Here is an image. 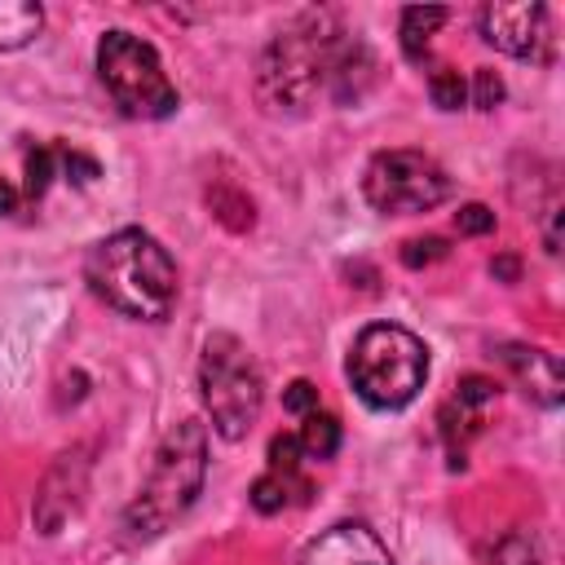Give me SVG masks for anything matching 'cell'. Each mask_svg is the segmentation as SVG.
Returning <instances> with one entry per match:
<instances>
[{"instance_id": "cell-1", "label": "cell", "mask_w": 565, "mask_h": 565, "mask_svg": "<svg viewBox=\"0 0 565 565\" xmlns=\"http://www.w3.org/2000/svg\"><path fill=\"white\" fill-rule=\"evenodd\" d=\"M84 278L93 296L119 309L124 318L163 322L177 305V260L146 230H115L110 238L93 243Z\"/></svg>"}, {"instance_id": "cell-2", "label": "cell", "mask_w": 565, "mask_h": 565, "mask_svg": "<svg viewBox=\"0 0 565 565\" xmlns=\"http://www.w3.org/2000/svg\"><path fill=\"white\" fill-rule=\"evenodd\" d=\"M203 477H207V424L181 419L159 441L150 477L141 481L137 499L124 508V539L128 543L159 539L172 521L190 512V503L203 490Z\"/></svg>"}, {"instance_id": "cell-3", "label": "cell", "mask_w": 565, "mask_h": 565, "mask_svg": "<svg viewBox=\"0 0 565 565\" xmlns=\"http://www.w3.org/2000/svg\"><path fill=\"white\" fill-rule=\"evenodd\" d=\"M344 31L331 26L327 13H300L287 31H278L260 57L256 93L269 110H305L322 88H331Z\"/></svg>"}, {"instance_id": "cell-4", "label": "cell", "mask_w": 565, "mask_h": 565, "mask_svg": "<svg viewBox=\"0 0 565 565\" xmlns=\"http://www.w3.org/2000/svg\"><path fill=\"white\" fill-rule=\"evenodd\" d=\"M344 371L366 406L402 411L406 402L419 397V388L428 380V349L415 331H406L397 322H371L358 331Z\"/></svg>"}, {"instance_id": "cell-5", "label": "cell", "mask_w": 565, "mask_h": 565, "mask_svg": "<svg viewBox=\"0 0 565 565\" xmlns=\"http://www.w3.org/2000/svg\"><path fill=\"white\" fill-rule=\"evenodd\" d=\"M199 397H203V411L212 419V433L225 441H238L256 424L260 402H265V375L238 335L216 331L203 340Z\"/></svg>"}, {"instance_id": "cell-6", "label": "cell", "mask_w": 565, "mask_h": 565, "mask_svg": "<svg viewBox=\"0 0 565 565\" xmlns=\"http://www.w3.org/2000/svg\"><path fill=\"white\" fill-rule=\"evenodd\" d=\"M97 75L128 119H168L177 110V88L154 44H146L141 35L106 31L97 44Z\"/></svg>"}, {"instance_id": "cell-7", "label": "cell", "mask_w": 565, "mask_h": 565, "mask_svg": "<svg viewBox=\"0 0 565 565\" xmlns=\"http://www.w3.org/2000/svg\"><path fill=\"white\" fill-rule=\"evenodd\" d=\"M450 190H455L450 172L424 150H380L362 177L366 203L375 212H393V216L433 212L437 203L450 199Z\"/></svg>"}, {"instance_id": "cell-8", "label": "cell", "mask_w": 565, "mask_h": 565, "mask_svg": "<svg viewBox=\"0 0 565 565\" xmlns=\"http://www.w3.org/2000/svg\"><path fill=\"white\" fill-rule=\"evenodd\" d=\"M477 26L481 40L508 57H530V62L552 57V26L543 4H481Z\"/></svg>"}, {"instance_id": "cell-9", "label": "cell", "mask_w": 565, "mask_h": 565, "mask_svg": "<svg viewBox=\"0 0 565 565\" xmlns=\"http://www.w3.org/2000/svg\"><path fill=\"white\" fill-rule=\"evenodd\" d=\"M499 402V384L490 375H463L455 384V393L441 402L437 411V433H441V446H446V459L450 468H463L468 463V441L486 428V415L490 406Z\"/></svg>"}, {"instance_id": "cell-10", "label": "cell", "mask_w": 565, "mask_h": 565, "mask_svg": "<svg viewBox=\"0 0 565 565\" xmlns=\"http://www.w3.org/2000/svg\"><path fill=\"white\" fill-rule=\"evenodd\" d=\"M300 565H393L380 534L362 521H335L300 552Z\"/></svg>"}, {"instance_id": "cell-11", "label": "cell", "mask_w": 565, "mask_h": 565, "mask_svg": "<svg viewBox=\"0 0 565 565\" xmlns=\"http://www.w3.org/2000/svg\"><path fill=\"white\" fill-rule=\"evenodd\" d=\"M494 358L512 371V380L525 388V397H534L539 406L561 402V362H556V353L534 349V344H499Z\"/></svg>"}, {"instance_id": "cell-12", "label": "cell", "mask_w": 565, "mask_h": 565, "mask_svg": "<svg viewBox=\"0 0 565 565\" xmlns=\"http://www.w3.org/2000/svg\"><path fill=\"white\" fill-rule=\"evenodd\" d=\"M309 494H313V486L305 472H265L252 486V508L256 512H282L291 503H309Z\"/></svg>"}, {"instance_id": "cell-13", "label": "cell", "mask_w": 565, "mask_h": 565, "mask_svg": "<svg viewBox=\"0 0 565 565\" xmlns=\"http://www.w3.org/2000/svg\"><path fill=\"white\" fill-rule=\"evenodd\" d=\"M44 26V9L31 0H0V53L31 44Z\"/></svg>"}, {"instance_id": "cell-14", "label": "cell", "mask_w": 565, "mask_h": 565, "mask_svg": "<svg viewBox=\"0 0 565 565\" xmlns=\"http://www.w3.org/2000/svg\"><path fill=\"white\" fill-rule=\"evenodd\" d=\"M450 18V9H406L402 13V53L411 62H424L428 57V44H433V31Z\"/></svg>"}, {"instance_id": "cell-15", "label": "cell", "mask_w": 565, "mask_h": 565, "mask_svg": "<svg viewBox=\"0 0 565 565\" xmlns=\"http://www.w3.org/2000/svg\"><path fill=\"white\" fill-rule=\"evenodd\" d=\"M296 441H300L305 459H331L340 450V419L327 415V411H309L300 433H296Z\"/></svg>"}, {"instance_id": "cell-16", "label": "cell", "mask_w": 565, "mask_h": 565, "mask_svg": "<svg viewBox=\"0 0 565 565\" xmlns=\"http://www.w3.org/2000/svg\"><path fill=\"white\" fill-rule=\"evenodd\" d=\"M486 561H490V565H539L543 552H539V539H534L530 530H503V534L490 543Z\"/></svg>"}, {"instance_id": "cell-17", "label": "cell", "mask_w": 565, "mask_h": 565, "mask_svg": "<svg viewBox=\"0 0 565 565\" xmlns=\"http://www.w3.org/2000/svg\"><path fill=\"white\" fill-rule=\"evenodd\" d=\"M428 97H433V106H441V110H459V106L468 102V84L459 79V71L437 66V71H428Z\"/></svg>"}, {"instance_id": "cell-18", "label": "cell", "mask_w": 565, "mask_h": 565, "mask_svg": "<svg viewBox=\"0 0 565 565\" xmlns=\"http://www.w3.org/2000/svg\"><path fill=\"white\" fill-rule=\"evenodd\" d=\"M53 177H57V150H53V146L26 150V185H22V194H26V199H40Z\"/></svg>"}, {"instance_id": "cell-19", "label": "cell", "mask_w": 565, "mask_h": 565, "mask_svg": "<svg viewBox=\"0 0 565 565\" xmlns=\"http://www.w3.org/2000/svg\"><path fill=\"white\" fill-rule=\"evenodd\" d=\"M446 256H450V243H446L441 234L402 243V265H406V269H424V265H437V260H446Z\"/></svg>"}, {"instance_id": "cell-20", "label": "cell", "mask_w": 565, "mask_h": 565, "mask_svg": "<svg viewBox=\"0 0 565 565\" xmlns=\"http://www.w3.org/2000/svg\"><path fill=\"white\" fill-rule=\"evenodd\" d=\"M499 102H503V79H499L490 66L472 71V106H477V110H494Z\"/></svg>"}, {"instance_id": "cell-21", "label": "cell", "mask_w": 565, "mask_h": 565, "mask_svg": "<svg viewBox=\"0 0 565 565\" xmlns=\"http://www.w3.org/2000/svg\"><path fill=\"white\" fill-rule=\"evenodd\" d=\"M53 150H57V172H66V181L88 185V181L97 177V163H93L88 154H79V150H71V146H53Z\"/></svg>"}, {"instance_id": "cell-22", "label": "cell", "mask_w": 565, "mask_h": 565, "mask_svg": "<svg viewBox=\"0 0 565 565\" xmlns=\"http://www.w3.org/2000/svg\"><path fill=\"white\" fill-rule=\"evenodd\" d=\"M455 230L468 234V238H472V234H490V230H494V212H490L486 203H463V207L455 212Z\"/></svg>"}, {"instance_id": "cell-23", "label": "cell", "mask_w": 565, "mask_h": 565, "mask_svg": "<svg viewBox=\"0 0 565 565\" xmlns=\"http://www.w3.org/2000/svg\"><path fill=\"white\" fill-rule=\"evenodd\" d=\"M282 406L296 411V415H309V411H318V388L309 380H291L287 393H282Z\"/></svg>"}, {"instance_id": "cell-24", "label": "cell", "mask_w": 565, "mask_h": 565, "mask_svg": "<svg viewBox=\"0 0 565 565\" xmlns=\"http://www.w3.org/2000/svg\"><path fill=\"white\" fill-rule=\"evenodd\" d=\"M490 274H494V278H503V282H516L521 265H516V256H499V260H490Z\"/></svg>"}, {"instance_id": "cell-25", "label": "cell", "mask_w": 565, "mask_h": 565, "mask_svg": "<svg viewBox=\"0 0 565 565\" xmlns=\"http://www.w3.org/2000/svg\"><path fill=\"white\" fill-rule=\"evenodd\" d=\"M18 199H22V194H18V190H13V185L0 177V216H9V212L18 207Z\"/></svg>"}]
</instances>
